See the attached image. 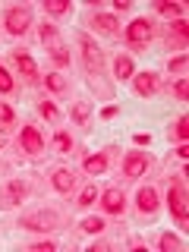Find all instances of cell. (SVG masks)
Returning a JSON list of instances; mask_svg holds the SVG:
<instances>
[{"label":"cell","instance_id":"5bb4252c","mask_svg":"<svg viewBox=\"0 0 189 252\" xmlns=\"http://www.w3.org/2000/svg\"><path fill=\"white\" fill-rule=\"evenodd\" d=\"M85 170L89 173H104L107 170V158L104 155H89L85 158Z\"/></svg>","mask_w":189,"mask_h":252},{"label":"cell","instance_id":"30bf717a","mask_svg":"<svg viewBox=\"0 0 189 252\" xmlns=\"http://www.w3.org/2000/svg\"><path fill=\"white\" fill-rule=\"evenodd\" d=\"M13 60H16V66H19V73H26V79H35V76H38V69H35V60H32L29 54L16 51V54H13Z\"/></svg>","mask_w":189,"mask_h":252},{"label":"cell","instance_id":"7c38bea8","mask_svg":"<svg viewBox=\"0 0 189 252\" xmlns=\"http://www.w3.org/2000/svg\"><path fill=\"white\" fill-rule=\"evenodd\" d=\"M73 183H76V177L69 170H54V189H60V192H69V189H73Z\"/></svg>","mask_w":189,"mask_h":252},{"label":"cell","instance_id":"f1b7e54d","mask_svg":"<svg viewBox=\"0 0 189 252\" xmlns=\"http://www.w3.org/2000/svg\"><path fill=\"white\" fill-rule=\"evenodd\" d=\"M177 136H180V139L189 136V117H180V120H177Z\"/></svg>","mask_w":189,"mask_h":252},{"label":"cell","instance_id":"ba28073f","mask_svg":"<svg viewBox=\"0 0 189 252\" xmlns=\"http://www.w3.org/2000/svg\"><path fill=\"white\" fill-rule=\"evenodd\" d=\"M101 205H104L107 215H120L123 205H126V199H123L120 189H104V195H101Z\"/></svg>","mask_w":189,"mask_h":252},{"label":"cell","instance_id":"f546056e","mask_svg":"<svg viewBox=\"0 0 189 252\" xmlns=\"http://www.w3.org/2000/svg\"><path fill=\"white\" fill-rule=\"evenodd\" d=\"M186 63H189L186 57H173L170 60V69H173V73H186Z\"/></svg>","mask_w":189,"mask_h":252},{"label":"cell","instance_id":"8fae6325","mask_svg":"<svg viewBox=\"0 0 189 252\" xmlns=\"http://www.w3.org/2000/svg\"><path fill=\"white\" fill-rule=\"evenodd\" d=\"M26 192H29V186L22 183V180H13V183L6 186V202H10V205H19L22 199H26Z\"/></svg>","mask_w":189,"mask_h":252},{"label":"cell","instance_id":"52a82bcc","mask_svg":"<svg viewBox=\"0 0 189 252\" xmlns=\"http://www.w3.org/2000/svg\"><path fill=\"white\" fill-rule=\"evenodd\" d=\"M132 82H136V92H139V94H155V92H161V76L152 73V69L132 76Z\"/></svg>","mask_w":189,"mask_h":252},{"label":"cell","instance_id":"d4e9b609","mask_svg":"<svg viewBox=\"0 0 189 252\" xmlns=\"http://www.w3.org/2000/svg\"><path fill=\"white\" fill-rule=\"evenodd\" d=\"M57 104H51V101H41V117H47V120H57Z\"/></svg>","mask_w":189,"mask_h":252},{"label":"cell","instance_id":"4fadbf2b","mask_svg":"<svg viewBox=\"0 0 189 252\" xmlns=\"http://www.w3.org/2000/svg\"><path fill=\"white\" fill-rule=\"evenodd\" d=\"M51 224H54V218H47V215H35V218L22 220V227H32V230H51Z\"/></svg>","mask_w":189,"mask_h":252},{"label":"cell","instance_id":"ffe728a7","mask_svg":"<svg viewBox=\"0 0 189 252\" xmlns=\"http://www.w3.org/2000/svg\"><path fill=\"white\" fill-rule=\"evenodd\" d=\"M158 13H161V16H173V19H180V16H183V6H180V3H158Z\"/></svg>","mask_w":189,"mask_h":252},{"label":"cell","instance_id":"d6986e66","mask_svg":"<svg viewBox=\"0 0 189 252\" xmlns=\"http://www.w3.org/2000/svg\"><path fill=\"white\" fill-rule=\"evenodd\" d=\"M41 41H44L47 47H51V44L57 47V29H54L51 22H44V26H41Z\"/></svg>","mask_w":189,"mask_h":252},{"label":"cell","instance_id":"d6a6232c","mask_svg":"<svg viewBox=\"0 0 189 252\" xmlns=\"http://www.w3.org/2000/svg\"><path fill=\"white\" fill-rule=\"evenodd\" d=\"M13 117H16V114H13V107H10V104H0V120H3V123H10Z\"/></svg>","mask_w":189,"mask_h":252},{"label":"cell","instance_id":"2e32d148","mask_svg":"<svg viewBox=\"0 0 189 252\" xmlns=\"http://www.w3.org/2000/svg\"><path fill=\"white\" fill-rule=\"evenodd\" d=\"M114 69H117V79H129L132 76V60L129 57H117Z\"/></svg>","mask_w":189,"mask_h":252},{"label":"cell","instance_id":"4316f807","mask_svg":"<svg viewBox=\"0 0 189 252\" xmlns=\"http://www.w3.org/2000/svg\"><path fill=\"white\" fill-rule=\"evenodd\" d=\"M161 249H167V252H170V249H180V240H177L173 233H164V236H161Z\"/></svg>","mask_w":189,"mask_h":252},{"label":"cell","instance_id":"836d02e7","mask_svg":"<svg viewBox=\"0 0 189 252\" xmlns=\"http://www.w3.org/2000/svg\"><path fill=\"white\" fill-rule=\"evenodd\" d=\"M35 252H54V243L47 240V243H35V246H32Z\"/></svg>","mask_w":189,"mask_h":252},{"label":"cell","instance_id":"9a60e30c","mask_svg":"<svg viewBox=\"0 0 189 252\" xmlns=\"http://www.w3.org/2000/svg\"><path fill=\"white\" fill-rule=\"evenodd\" d=\"M89 114H92L89 101H76V107H73V120H76L79 126H85V123H89Z\"/></svg>","mask_w":189,"mask_h":252},{"label":"cell","instance_id":"8992f818","mask_svg":"<svg viewBox=\"0 0 189 252\" xmlns=\"http://www.w3.org/2000/svg\"><path fill=\"white\" fill-rule=\"evenodd\" d=\"M145 167H148V155L132 152V155L123 161V177H126V180H136V177H142V173H145Z\"/></svg>","mask_w":189,"mask_h":252},{"label":"cell","instance_id":"3957f363","mask_svg":"<svg viewBox=\"0 0 189 252\" xmlns=\"http://www.w3.org/2000/svg\"><path fill=\"white\" fill-rule=\"evenodd\" d=\"M3 26H6L10 35H26V29L32 26V16H29L26 6H13V10H6Z\"/></svg>","mask_w":189,"mask_h":252},{"label":"cell","instance_id":"4dcf8cb0","mask_svg":"<svg viewBox=\"0 0 189 252\" xmlns=\"http://www.w3.org/2000/svg\"><path fill=\"white\" fill-rule=\"evenodd\" d=\"M173 94H177V98H186V94H189V82H186V79H180V82L173 85Z\"/></svg>","mask_w":189,"mask_h":252},{"label":"cell","instance_id":"277c9868","mask_svg":"<svg viewBox=\"0 0 189 252\" xmlns=\"http://www.w3.org/2000/svg\"><path fill=\"white\" fill-rule=\"evenodd\" d=\"M155 38V26L148 19H132L129 29H126V41L129 44H142V41H152Z\"/></svg>","mask_w":189,"mask_h":252},{"label":"cell","instance_id":"e575fe53","mask_svg":"<svg viewBox=\"0 0 189 252\" xmlns=\"http://www.w3.org/2000/svg\"><path fill=\"white\" fill-rule=\"evenodd\" d=\"M114 10H117V13H123V10H129V0H117V3H114Z\"/></svg>","mask_w":189,"mask_h":252},{"label":"cell","instance_id":"1f68e13d","mask_svg":"<svg viewBox=\"0 0 189 252\" xmlns=\"http://www.w3.org/2000/svg\"><path fill=\"white\" fill-rule=\"evenodd\" d=\"M173 35L186 38V19H183V16H180V19H173Z\"/></svg>","mask_w":189,"mask_h":252},{"label":"cell","instance_id":"83f0119b","mask_svg":"<svg viewBox=\"0 0 189 252\" xmlns=\"http://www.w3.org/2000/svg\"><path fill=\"white\" fill-rule=\"evenodd\" d=\"M54 60H57L60 66H66V63H69V54H66V47H63V44L54 47Z\"/></svg>","mask_w":189,"mask_h":252},{"label":"cell","instance_id":"ac0fdd59","mask_svg":"<svg viewBox=\"0 0 189 252\" xmlns=\"http://www.w3.org/2000/svg\"><path fill=\"white\" fill-rule=\"evenodd\" d=\"M44 10H47V16H63V13H69V3L66 0H47Z\"/></svg>","mask_w":189,"mask_h":252},{"label":"cell","instance_id":"7402d4cb","mask_svg":"<svg viewBox=\"0 0 189 252\" xmlns=\"http://www.w3.org/2000/svg\"><path fill=\"white\" fill-rule=\"evenodd\" d=\"M94 195H98V189H94V186H85V189H82V195H79V202H76V205H82V208H89V205L94 202Z\"/></svg>","mask_w":189,"mask_h":252},{"label":"cell","instance_id":"603a6c76","mask_svg":"<svg viewBox=\"0 0 189 252\" xmlns=\"http://www.w3.org/2000/svg\"><path fill=\"white\" fill-rule=\"evenodd\" d=\"M44 85H47L51 92H63V89H66V82H63V79H60L57 73H51V76H47V79H44Z\"/></svg>","mask_w":189,"mask_h":252},{"label":"cell","instance_id":"484cf974","mask_svg":"<svg viewBox=\"0 0 189 252\" xmlns=\"http://www.w3.org/2000/svg\"><path fill=\"white\" fill-rule=\"evenodd\" d=\"M54 142H57L60 152H73V139H69L66 132H57V139H54Z\"/></svg>","mask_w":189,"mask_h":252},{"label":"cell","instance_id":"7a4b0ae2","mask_svg":"<svg viewBox=\"0 0 189 252\" xmlns=\"http://www.w3.org/2000/svg\"><path fill=\"white\" fill-rule=\"evenodd\" d=\"M170 215L177 218L180 227L189 224V208H186V186L183 183H173L170 186Z\"/></svg>","mask_w":189,"mask_h":252},{"label":"cell","instance_id":"9c48e42d","mask_svg":"<svg viewBox=\"0 0 189 252\" xmlns=\"http://www.w3.org/2000/svg\"><path fill=\"white\" fill-rule=\"evenodd\" d=\"M136 202H139V211L142 215H155L158 211V192L155 189H139V195H136Z\"/></svg>","mask_w":189,"mask_h":252},{"label":"cell","instance_id":"6da1fadb","mask_svg":"<svg viewBox=\"0 0 189 252\" xmlns=\"http://www.w3.org/2000/svg\"><path fill=\"white\" fill-rule=\"evenodd\" d=\"M79 47H82V60H85V69H89V76H98L101 66H104V57H101L98 44H94L89 35H82V38H79Z\"/></svg>","mask_w":189,"mask_h":252},{"label":"cell","instance_id":"d590c367","mask_svg":"<svg viewBox=\"0 0 189 252\" xmlns=\"http://www.w3.org/2000/svg\"><path fill=\"white\" fill-rule=\"evenodd\" d=\"M101 117H104V120H110V117H117V107H104V114H101Z\"/></svg>","mask_w":189,"mask_h":252},{"label":"cell","instance_id":"8d00e7d4","mask_svg":"<svg viewBox=\"0 0 189 252\" xmlns=\"http://www.w3.org/2000/svg\"><path fill=\"white\" fill-rule=\"evenodd\" d=\"M3 142H6V136H3V129H0V148H3Z\"/></svg>","mask_w":189,"mask_h":252},{"label":"cell","instance_id":"e0dca14e","mask_svg":"<svg viewBox=\"0 0 189 252\" xmlns=\"http://www.w3.org/2000/svg\"><path fill=\"white\" fill-rule=\"evenodd\" d=\"M94 29L114 35V32H117V19H114V16H94Z\"/></svg>","mask_w":189,"mask_h":252},{"label":"cell","instance_id":"5b68a950","mask_svg":"<svg viewBox=\"0 0 189 252\" xmlns=\"http://www.w3.org/2000/svg\"><path fill=\"white\" fill-rule=\"evenodd\" d=\"M19 145L26 148V155H41V152H44V139H41V132H38L35 126H22Z\"/></svg>","mask_w":189,"mask_h":252},{"label":"cell","instance_id":"44dd1931","mask_svg":"<svg viewBox=\"0 0 189 252\" xmlns=\"http://www.w3.org/2000/svg\"><path fill=\"white\" fill-rule=\"evenodd\" d=\"M82 230L85 233H101V230H104V220H101V218H85L82 220Z\"/></svg>","mask_w":189,"mask_h":252},{"label":"cell","instance_id":"cb8c5ba5","mask_svg":"<svg viewBox=\"0 0 189 252\" xmlns=\"http://www.w3.org/2000/svg\"><path fill=\"white\" fill-rule=\"evenodd\" d=\"M0 92H3V94H6V92H13V76L6 73L3 66H0Z\"/></svg>","mask_w":189,"mask_h":252}]
</instances>
